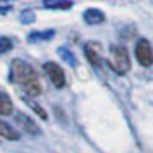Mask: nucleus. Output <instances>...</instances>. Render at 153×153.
<instances>
[{
  "mask_svg": "<svg viewBox=\"0 0 153 153\" xmlns=\"http://www.w3.org/2000/svg\"><path fill=\"white\" fill-rule=\"evenodd\" d=\"M10 76H12V79L24 90L26 95H29V97H38V95L42 93V84H40L38 74H36V71L33 69L28 62H24L21 59L12 60Z\"/></svg>",
  "mask_w": 153,
  "mask_h": 153,
  "instance_id": "1",
  "label": "nucleus"
},
{
  "mask_svg": "<svg viewBox=\"0 0 153 153\" xmlns=\"http://www.w3.org/2000/svg\"><path fill=\"white\" fill-rule=\"evenodd\" d=\"M108 65L115 74H120V76L126 74L131 69V59H129L127 50L120 45H112L110 53H108Z\"/></svg>",
  "mask_w": 153,
  "mask_h": 153,
  "instance_id": "2",
  "label": "nucleus"
},
{
  "mask_svg": "<svg viewBox=\"0 0 153 153\" xmlns=\"http://www.w3.org/2000/svg\"><path fill=\"white\" fill-rule=\"evenodd\" d=\"M136 59H138V62L143 65V67H150L153 64V50H152V45L148 40H139L136 43Z\"/></svg>",
  "mask_w": 153,
  "mask_h": 153,
  "instance_id": "3",
  "label": "nucleus"
},
{
  "mask_svg": "<svg viewBox=\"0 0 153 153\" xmlns=\"http://www.w3.org/2000/svg\"><path fill=\"white\" fill-rule=\"evenodd\" d=\"M43 69L47 72V76L48 79L52 81V84L55 86V88H64L65 86V74H64L62 67L55 62H47L43 65Z\"/></svg>",
  "mask_w": 153,
  "mask_h": 153,
  "instance_id": "4",
  "label": "nucleus"
},
{
  "mask_svg": "<svg viewBox=\"0 0 153 153\" xmlns=\"http://www.w3.org/2000/svg\"><path fill=\"white\" fill-rule=\"evenodd\" d=\"M84 53L88 57V60H90L95 67H98L100 64H102V48H100V45L95 42H90L84 45Z\"/></svg>",
  "mask_w": 153,
  "mask_h": 153,
  "instance_id": "5",
  "label": "nucleus"
},
{
  "mask_svg": "<svg viewBox=\"0 0 153 153\" xmlns=\"http://www.w3.org/2000/svg\"><path fill=\"white\" fill-rule=\"evenodd\" d=\"M16 122L21 126L26 132H29V134H40V127L36 126V122L31 117H28L26 114H22V112L16 114Z\"/></svg>",
  "mask_w": 153,
  "mask_h": 153,
  "instance_id": "6",
  "label": "nucleus"
},
{
  "mask_svg": "<svg viewBox=\"0 0 153 153\" xmlns=\"http://www.w3.org/2000/svg\"><path fill=\"white\" fill-rule=\"evenodd\" d=\"M0 136H2V138H5V139H9V141H17V139L21 138L19 131L14 129L10 124L4 122V120H0Z\"/></svg>",
  "mask_w": 153,
  "mask_h": 153,
  "instance_id": "7",
  "label": "nucleus"
},
{
  "mask_svg": "<svg viewBox=\"0 0 153 153\" xmlns=\"http://www.w3.org/2000/svg\"><path fill=\"white\" fill-rule=\"evenodd\" d=\"M83 17L88 24H100V22H103L105 14L98 9H88V10H84Z\"/></svg>",
  "mask_w": 153,
  "mask_h": 153,
  "instance_id": "8",
  "label": "nucleus"
},
{
  "mask_svg": "<svg viewBox=\"0 0 153 153\" xmlns=\"http://www.w3.org/2000/svg\"><path fill=\"white\" fill-rule=\"evenodd\" d=\"M14 110V105L10 102V98L0 91V115H10Z\"/></svg>",
  "mask_w": 153,
  "mask_h": 153,
  "instance_id": "9",
  "label": "nucleus"
},
{
  "mask_svg": "<svg viewBox=\"0 0 153 153\" xmlns=\"http://www.w3.org/2000/svg\"><path fill=\"white\" fill-rule=\"evenodd\" d=\"M53 31L52 29H47V31H35L28 36L29 42H47V40H52L53 38Z\"/></svg>",
  "mask_w": 153,
  "mask_h": 153,
  "instance_id": "10",
  "label": "nucleus"
},
{
  "mask_svg": "<svg viewBox=\"0 0 153 153\" xmlns=\"http://www.w3.org/2000/svg\"><path fill=\"white\" fill-rule=\"evenodd\" d=\"M43 5L47 9H71L72 2L71 0H43Z\"/></svg>",
  "mask_w": 153,
  "mask_h": 153,
  "instance_id": "11",
  "label": "nucleus"
},
{
  "mask_svg": "<svg viewBox=\"0 0 153 153\" xmlns=\"http://www.w3.org/2000/svg\"><path fill=\"white\" fill-rule=\"evenodd\" d=\"M10 48H12V42L9 38H5V36H0V55L9 52Z\"/></svg>",
  "mask_w": 153,
  "mask_h": 153,
  "instance_id": "12",
  "label": "nucleus"
},
{
  "mask_svg": "<svg viewBox=\"0 0 153 153\" xmlns=\"http://www.w3.org/2000/svg\"><path fill=\"white\" fill-rule=\"evenodd\" d=\"M59 53H60L64 60H67V62H69L71 65H74V64H76V60H74V55L71 53L69 50H65V48H60V50H59Z\"/></svg>",
  "mask_w": 153,
  "mask_h": 153,
  "instance_id": "13",
  "label": "nucleus"
},
{
  "mask_svg": "<svg viewBox=\"0 0 153 153\" xmlns=\"http://www.w3.org/2000/svg\"><path fill=\"white\" fill-rule=\"evenodd\" d=\"M29 105H31V107H33V108L36 110V114H40V117H42V119H47V114L43 112V108H42V107H38V105H36V103H33V102H29Z\"/></svg>",
  "mask_w": 153,
  "mask_h": 153,
  "instance_id": "14",
  "label": "nucleus"
},
{
  "mask_svg": "<svg viewBox=\"0 0 153 153\" xmlns=\"http://www.w3.org/2000/svg\"><path fill=\"white\" fill-rule=\"evenodd\" d=\"M9 10H10V7H7V5L5 7H0V14H7Z\"/></svg>",
  "mask_w": 153,
  "mask_h": 153,
  "instance_id": "15",
  "label": "nucleus"
},
{
  "mask_svg": "<svg viewBox=\"0 0 153 153\" xmlns=\"http://www.w3.org/2000/svg\"><path fill=\"white\" fill-rule=\"evenodd\" d=\"M0 2H5V0H0Z\"/></svg>",
  "mask_w": 153,
  "mask_h": 153,
  "instance_id": "16",
  "label": "nucleus"
}]
</instances>
